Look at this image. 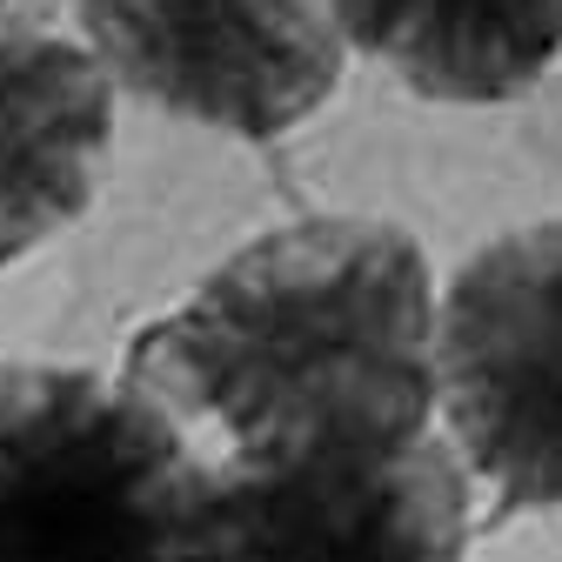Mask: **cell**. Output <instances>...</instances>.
<instances>
[{
  "mask_svg": "<svg viewBox=\"0 0 562 562\" xmlns=\"http://www.w3.org/2000/svg\"><path fill=\"white\" fill-rule=\"evenodd\" d=\"M121 375L201 462H274L315 442L436 429V274L382 215H308L241 241L134 328Z\"/></svg>",
  "mask_w": 562,
  "mask_h": 562,
  "instance_id": "6da1fadb",
  "label": "cell"
},
{
  "mask_svg": "<svg viewBox=\"0 0 562 562\" xmlns=\"http://www.w3.org/2000/svg\"><path fill=\"white\" fill-rule=\"evenodd\" d=\"M207 462L121 369L0 356V562H181Z\"/></svg>",
  "mask_w": 562,
  "mask_h": 562,
  "instance_id": "7a4b0ae2",
  "label": "cell"
},
{
  "mask_svg": "<svg viewBox=\"0 0 562 562\" xmlns=\"http://www.w3.org/2000/svg\"><path fill=\"white\" fill-rule=\"evenodd\" d=\"M475 482L449 436L207 462L181 562H469Z\"/></svg>",
  "mask_w": 562,
  "mask_h": 562,
  "instance_id": "3957f363",
  "label": "cell"
},
{
  "mask_svg": "<svg viewBox=\"0 0 562 562\" xmlns=\"http://www.w3.org/2000/svg\"><path fill=\"white\" fill-rule=\"evenodd\" d=\"M436 415L496 522L562 516V215L482 241L436 295Z\"/></svg>",
  "mask_w": 562,
  "mask_h": 562,
  "instance_id": "277c9868",
  "label": "cell"
},
{
  "mask_svg": "<svg viewBox=\"0 0 562 562\" xmlns=\"http://www.w3.org/2000/svg\"><path fill=\"white\" fill-rule=\"evenodd\" d=\"M114 94L235 140L315 121L348 75L328 0H67Z\"/></svg>",
  "mask_w": 562,
  "mask_h": 562,
  "instance_id": "5b68a950",
  "label": "cell"
},
{
  "mask_svg": "<svg viewBox=\"0 0 562 562\" xmlns=\"http://www.w3.org/2000/svg\"><path fill=\"white\" fill-rule=\"evenodd\" d=\"M114 101L67 0H0V268L94 207L114 155Z\"/></svg>",
  "mask_w": 562,
  "mask_h": 562,
  "instance_id": "8992f818",
  "label": "cell"
},
{
  "mask_svg": "<svg viewBox=\"0 0 562 562\" xmlns=\"http://www.w3.org/2000/svg\"><path fill=\"white\" fill-rule=\"evenodd\" d=\"M348 54L442 108H503L562 60V0H328Z\"/></svg>",
  "mask_w": 562,
  "mask_h": 562,
  "instance_id": "52a82bcc",
  "label": "cell"
}]
</instances>
